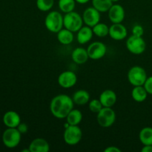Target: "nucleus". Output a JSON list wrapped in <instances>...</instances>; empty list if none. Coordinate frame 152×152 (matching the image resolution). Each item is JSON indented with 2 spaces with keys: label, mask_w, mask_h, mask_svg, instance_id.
I'll return each instance as SVG.
<instances>
[{
  "label": "nucleus",
  "mask_w": 152,
  "mask_h": 152,
  "mask_svg": "<svg viewBox=\"0 0 152 152\" xmlns=\"http://www.w3.org/2000/svg\"><path fill=\"white\" fill-rule=\"evenodd\" d=\"M126 48L130 53L140 55L145 50L146 43L142 37H137L132 34L126 41Z\"/></svg>",
  "instance_id": "nucleus-7"
},
{
  "label": "nucleus",
  "mask_w": 152,
  "mask_h": 152,
  "mask_svg": "<svg viewBox=\"0 0 152 152\" xmlns=\"http://www.w3.org/2000/svg\"><path fill=\"white\" fill-rule=\"evenodd\" d=\"M77 82V77L74 72L71 71H66L61 73L58 77V83L62 88L65 89L71 88L76 85Z\"/></svg>",
  "instance_id": "nucleus-11"
},
{
  "label": "nucleus",
  "mask_w": 152,
  "mask_h": 152,
  "mask_svg": "<svg viewBox=\"0 0 152 152\" xmlns=\"http://www.w3.org/2000/svg\"><path fill=\"white\" fill-rule=\"evenodd\" d=\"M108 17L112 23H122L125 19V10L120 4H113L108 10Z\"/></svg>",
  "instance_id": "nucleus-13"
},
{
  "label": "nucleus",
  "mask_w": 152,
  "mask_h": 152,
  "mask_svg": "<svg viewBox=\"0 0 152 152\" xmlns=\"http://www.w3.org/2000/svg\"><path fill=\"white\" fill-rule=\"evenodd\" d=\"M17 129L19 131L21 134H25L28 130V126L26 123H20V124L17 126Z\"/></svg>",
  "instance_id": "nucleus-31"
},
{
  "label": "nucleus",
  "mask_w": 152,
  "mask_h": 152,
  "mask_svg": "<svg viewBox=\"0 0 152 152\" xmlns=\"http://www.w3.org/2000/svg\"><path fill=\"white\" fill-rule=\"evenodd\" d=\"M2 120L7 128H17L21 123L20 116L14 111H7L3 116Z\"/></svg>",
  "instance_id": "nucleus-14"
},
{
  "label": "nucleus",
  "mask_w": 152,
  "mask_h": 152,
  "mask_svg": "<svg viewBox=\"0 0 152 152\" xmlns=\"http://www.w3.org/2000/svg\"><path fill=\"white\" fill-rule=\"evenodd\" d=\"M93 35V29L91 27L83 26L77 31V41L81 45L86 44L91 39Z\"/></svg>",
  "instance_id": "nucleus-18"
},
{
  "label": "nucleus",
  "mask_w": 152,
  "mask_h": 152,
  "mask_svg": "<svg viewBox=\"0 0 152 152\" xmlns=\"http://www.w3.org/2000/svg\"><path fill=\"white\" fill-rule=\"evenodd\" d=\"M22 134L17 128H7L2 134V142L8 148H14L20 143Z\"/></svg>",
  "instance_id": "nucleus-3"
},
{
  "label": "nucleus",
  "mask_w": 152,
  "mask_h": 152,
  "mask_svg": "<svg viewBox=\"0 0 152 152\" xmlns=\"http://www.w3.org/2000/svg\"><path fill=\"white\" fill-rule=\"evenodd\" d=\"M67 123L71 126H78L83 120V114L78 109H72L66 117Z\"/></svg>",
  "instance_id": "nucleus-22"
},
{
  "label": "nucleus",
  "mask_w": 152,
  "mask_h": 152,
  "mask_svg": "<svg viewBox=\"0 0 152 152\" xmlns=\"http://www.w3.org/2000/svg\"><path fill=\"white\" fill-rule=\"evenodd\" d=\"M139 139L144 145H152V128H143L139 134Z\"/></svg>",
  "instance_id": "nucleus-23"
},
{
  "label": "nucleus",
  "mask_w": 152,
  "mask_h": 152,
  "mask_svg": "<svg viewBox=\"0 0 152 152\" xmlns=\"http://www.w3.org/2000/svg\"><path fill=\"white\" fill-rule=\"evenodd\" d=\"M29 149L31 152H48L50 151V145L43 138H36L30 144Z\"/></svg>",
  "instance_id": "nucleus-16"
},
{
  "label": "nucleus",
  "mask_w": 152,
  "mask_h": 152,
  "mask_svg": "<svg viewBox=\"0 0 152 152\" xmlns=\"http://www.w3.org/2000/svg\"><path fill=\"white\" fill-rule=\"evenodd\" d=\"M88 107L90 111L92 113H95V114H98L100 111V110L103 108V105L101 103L100 100L97 99H92L89 102Z\"/></svg>",
  "instance_id": "nucleus-28"
},
{
  "label": "nucleus",
  "mask_w": 152,
  "mask_h": 152,
  "mask_svg": "<svg viewBox=\"0 0 152 152\" xmlns=\"http://www.w3.org/2000/svg\"><path fill=\"white\" fill-rule=\"evenodd\" d=\"M71 58L72 60L77 65H83L87 62L89 56L86 49L79 47L73 50L71 53Z\"/></svg>",
  "instance_id": "nucleus-17"
},
{
  "label": "nucleus",
  "mask_w": 152,
  "mask_h": 152,
  "mask_svg": "<svg viewBox=\"0 0 152 152\" xmlns=\"http://www.w3.org/2000/svg\"><path fill=\"white\" fill-rule=\"evenodd\" d=\"M144 34V29L142 25H136L132 28V34L137 37H142Z\"/></svg>",
  "instance_id": "nucleus-29"
},
{
  "label": "nucleus",
  "mask_w": 152,
  "mask_h": 152,
  "mask_svg": "<svg viewBox=\"0 0 152 152\" xmlns=\"http://www.w3.org/2000/svg\"><path fill=\"white\" fill-rule=\"evenodd\" d=\"M73 101L78 105H85L90 100V94L86 90H78L74 94Z\"/></svg>",
  "instance_id": "nucleus-19"
},
{
  "label": "nucleus",
  "mask_w": 152,
  "mask_h": 152,
  "mask_svg": "<svg viewBox=\"0 0 152 152\" xmlns=\"http://www.w3.org/2000/svg\"><path fill=\"white\" fill-rule=\"evenodd\" d=\"M45 25L50 32L57 34L64 27V16L56 10L50 11L45 19Z\"/></svg>",
  "instance_id": "nucleus-2"
},
{
  "label": "nucleus",
  "mask_w": 152,
  "mask_h": 152,
  "mask_svg": "<svg viewBox=\"0 0 152 152\" xmlns=\"http://www.w3.org/2000/svg\"><path fill=\"white\" fill-rule=\"evenodd\" d=\"M148 92L146 91L143 86H134L132 89V96L134 101L137 102H142L147 99Z\"/></svg>",
  "instance_id": "nucleus-21"
},
{
  "label": "nucleus",
  "mask_w": 152,
  "mask_h": 152,
  "mask_svg": "<svg viewBox=\"0 0 152 152\" xmlns=\"http://www.w3.org/2000/svg\"><path fill=\"white\" fill-rule=\"evenodd\" d=\"M73 33L74 32L67 28H65V29L62 28L57 33L58 41L62 45H70L73 42L74 39V36Z\"/></svg>",
  "instance_id": "nucleus-20"
},
{
  "label": "nucleus",
  "mask_w": 152,
  "mask_h": 152,
  "mask_svg": "<svg viewBox=\"0 0 152 152\" xmlns=\"http://www.w3.org/2000/svg\"><path fill=\"white\" fill-rule=\"evenodd\" d=\"M141 151L142 152H152V145H144Z\"/></svg>",
  "instance_id": "nucleus-33"
},
{
  "label": "nucleus",
  "mask_w": 152,
  "mask_h": 152,
  "mask_svg": "<svg viewBox=\"0 0 152 152\" xmlns=\"http://www.w3.org/2000/svg\"><path fill=\"white\" fill-rule=\"evenodd\" d=\"M94 34L98 37H105L109 34V27L105 23L99 22L93 27Z\"/></svg>",
  "instance_id": "nucleus-25"
},
{
  "label": "nucleus",
  "mask_w": 152,
  "mask_h": 152,
  "mask_svg": "<svg viewBox=\"0 0 152 152\" xmlns=\"http://www.w3.org/2000/svg\"><path fill=\"white\" fill-rule=\"evenodd\" d=\"M75 0H59V7L63 13H67L74 11L75 8Z\"/></svg>",
  "instance_id": "nucleus-26"
},
{
  "label": "nucleus",
  "mask_w": 152,
  "mask_h": 152,
  "mask_svg": "<svg viewBox=\"0 0 152 152\" xmlns=\"http://www.w3.org/2000/svg\"><path fill=\"white\" fill-rule=\"evenodd\" d=\"M105 152H121V150L117 146H108L104 150Z\"/></svg>",
  "instance_id": "nucleus-32"
},
{
  "label": "nucleus",
  "mask_w": 152,
  "mask_h": 152,
  "mask_svg": "<svg viewBox=\"0 0 152 152\" xmlns=\"http://www.w3.org/2000/svg\"><path fill=\"white\" fill-rule=\"evenodd\" d=\"M75 1L79 4H86V3L88 2L90 0H75Z\"/></svg>",
  "instance_id": "nucleus-34"
},
{
  "label": "nucleus",
  "mask_w": 152,
  "mask_h": 152,
  "mask_svg": "<svg viewBox=\"0 0 152 152\" xmlns=\"http://www.w3.org/2000/svg\"><path fill=\"white\" fill-rule=\"evenodd\" d=\"M54 0H37V7L40 11L47 12L51 10Z\"/></svg>",
  "instance_id": "nucleus-27"
},
{
  "label": "nucleus",
  "mask_w": 152,
  "mask_h": 152,
  "mask_svg": "<svg viewBox=\"0 0 152 152\" xmlns=\"http://www.w3.org/2000/svg\"><path fill=\"white\" fill-rule=\"evenodd\" d=\"M83 137V132L78 126L69 125L65 128L64 132L63 138L65 143L70 145L78 144Z\"/></svg>",
  "instance_id": "nucleus-6"
},
{
  "label": "nucleus",
  "mask_w": 152,
  "mask_h": 152,
  "mask_svg": "<svg viewBox=\"0 0 152 152\" xmlns=\"http://www.w3.org/2000/svg\"><path fill=\"white\" fill-rule=\"evenodd\" d=\"M144 88H145L148 94L152 95V76L147 78L146 81L143 85Z\"/></svg>",
  "instance_id": "nucleus-30"
},
{
  "label": "nucleus",
  "mask_w": 152,
  "mask_h": 152,
  "mask_svg": "<svg viewBox=\"0 0 152 152\" xmlns=\"http://www.w3.org/2000/svg\"><path fill=\"white\" fill-rule=\"evenodd\" d=\"M92 5L100 13H105L109 10L113 2L111 0H92Z\"/></svg>",
  "instance_id": "nucleus-24"
},
{
  "label": "nucleus",
  "mask_w": 152,
  "mask_h": 152,
  "mask_svg": "<svg viewBox=\"0 0 152 152\" xmlns=\"http://www.w3.org/2000/svg\"><path fill=\"white\" fill-rule=\"evenodd\" d=\"M108 35L112 39L116 40V41H121L127 37V28L122 23H113V25L109 27Z\"/></svg>",
  "instance_id": "nucleus-12"
},
{
  "label": "nucleus",
  "mask_w": 152,
  "mask_h": 152,
  "mask_svg": "<svg viewBox=\"0 0 152 152\" xmlns=\"http://www.w3.org/2000/svg\"><path fill=\"white\" fill-rule=\"evenodd\" d=\"M111 1H112V2L114 3V2H117V1H119L120 0H111Z\"/></svg>",
  "instance_id": "nucleus-35"
},
{
  "label": "nucleus",
  "mask_w": 152,
  "mask_h": 152,
  "mask_svg": "<svg viewBox=\"0 0 152 152\" xmlns=\"http://www.w3.org/2000/svg\"><path fill=\"white\" fill-rule=\"evenodd\" d=\"M83 19L86 25L93 28L100 21V12L94 7H88L83 12Z\"/></svg>",
  "instance_id": "nucleus-10"
},
{
  "label": "nucleus",
  "mask_w": 152,
  "mask_h": 152,
  "mask_svg": "<svg viewBox=\"0 0 152 152\" xmlns=\"http://www.w3.org/2000/svg\"><path fill=\"white\" fill-rule=\"evenodd\" d=\"M96 120L101 127L108 128L115 123L116 113L111 108L103 107L97 114Z\"/></svg>",
  "instance_id": "nucleus-8"
},
{
  "label": "nucleus",
  "mask_w": 152,
  "mask_h": 152,
  "mask_svg": "<svg viewBox=\"0 0 152 152\" xmlns=\"http://www.w3.org/2000/svg\"><path fill=\"white\" fill-rule=\"evenodd\" d=\"M117 94L115 92L110 89H107L102 91L99 96V100L103 107L111 108L117 102Z\"/></svg>",
  "instance_id": "nucleus-15"
},
{
  "label": "nucleus",
  "mask_w": 152,
  "mask_h": 152,
  "mask_svg": "<svg viewBox=\"0 0 152 152\" xmlns=\"http://www.w3.org/2000/svg\"><path fill=\"white\" fill-rule=\"evenodd\" d=\"M83 16L75 11L65 13L64 16V27L72 32H77L83 25Z\"/></svg>",
  "instance_id": "nucleus-4"
},
{
  "label": "nucleus",
  "mask_w": 152,
  "mask_h": 152,
  "mask_svg": "<svg viewBox=\"0 0 152 152\" xmlns=\"http://www.w3.org/2000/svg\"><path fill=\"white\" fill-rule=\"evenodd\" d=\"M147 78L146 71L140 66L132 67L128 72V80L133 86H143Z\"/></svg>",
  "instance_id": "nucleus-5"
},
{
  "label": "nucleus",
  "mask_w": 152,
  "mask_h": 152,
  "mask_svg": "<svg viewBox=\"0 0 152 152\" xmlns=\"http://www.w3.org/2000/svg\"><path fill=\"white\" fill-rule=\"evenodd\" d=\"M74 101L72 98L66 94H59L51 99L50 111L56 118L62 120L66 118L70 111L74 109Z\"/></svg>",
  "instance_id": "nucleus-1"
},
{
  "label": "nucleus",
  "mask_w": 152,
  "mask_h": 152,
  "mask_svg": "<svg viewBox=\"0 0 152 152\" xmlns=\"http://www.w3.org/2000/svg\"><path fill=\"white\" fill-rule=\"evenodd\" d=\"M87 51L90 59L98 60L102 59L106 54L107 48L102 42H94L88 47Z\"/></svg>",
  "instance_id": "nucleus-9"
}]
</instances>
